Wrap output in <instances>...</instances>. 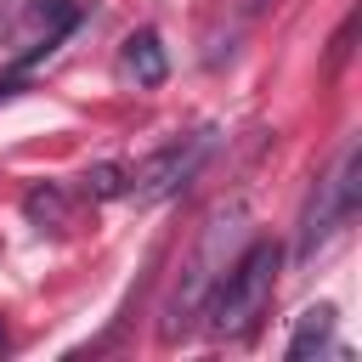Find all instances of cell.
Wrapping results in <instances>:
<instances>
[{
    "instance_id": "obj_1",
    "label": "cell",
    "mask_w": 362,
    "mask_h": 362,
    "mask_svg": "<svg viewBox=\"0 0 362 362\" xmlns=\"http://www.w3.org/2000/svg\"><path fill=\"white\" fill-rule=\"evenodd\" d=\"M277 272H283V249H277L272 238H249L243 255L209 283V294H204V305H198V311H204V328H209L215 339L249 334V328L260 322L266 300H272Z\"/></svg>"
},
{
    "instance_id": "obj_2",
    "label": "cell",
    "mask_w": 362,
    "mask_h": 362,
    "mask_svg": "<svg viewBox=\"0 0 362 362\" xmlns=\"http://www.w3.org/2000/svg\"><path fill=\"white\" fill-rule=\"evenodd\" d=\"M232 243H243V204H221V209L209 215V226H204L192 260L181 266V283H175V294H170V305H164V322H158V339H164V345H175V339L187 334V322L198 317L209 283L238 260Z\"/></svg>"
},
{
    "instance_id": "obj_3",
    "label": "cell",
    "mask_w": 362,
    "mask_h": 362,
    "mask_svg": "<svg viewBox=\"0 0 362 362\" xmlns=\"http://www.w3.org/2000/svg\"><path fill=\"white\" fill-rule=\"evenodd\" d=\"M209 147H215V136H209V130H198V136H181V141L158 147L153 158H141V164H136V175H124V192H136L141 204H153V198H164V192L187 187V181L198 175V164L209 158Z\"/></svg>"
},
{
    "instance_id": "obj_4",
    "label": "cell",
    "mask_w": 362,
    "mask_h": 362,
    "mask_svg": "<svg viewBox=\"0 0 362 362\" xmlns=\"http://www.w3.org/2000/svg\"><path fill=\"white\" fill-rule=\"evenodd\" d=\"M339 221H345V209H339V198H334V181L322 175V181H317V192L305 198V215H300V243H294V255H300V260H311V255L328 243V232H334Z\"/></svg>"
},
{
    "instance_id": "obj_5",
    "label": "cell",
    "mask_w": 362,
    "mask_h": 362,
    "mask_svg": "<svg viewBox=\"0 0 362 362\" xmlns=\"http://www.w3.org/2000/svg\"><path fill=\"white\" fill-rule=\"evenodd\" d=\"M119 62H124V74L136 79V85H164L170 79V57H164V40L153 34V28H136L130 40H124V51H119Z\"/></svg>"
},
{
    "instance_id": "obj_6",
    "label": "cell",
    "mask_w": 362,
    "mask_h": 362,
    "mask_svg": "<svg viewBox=\"0 0 362 362\" xmlns=\"http://www.w3.org/2000/svg\"><path fill=\"white\" fill-rule=\"evenodd\" d=\"M328 334H334V305H305V311H300V322H294V334H288V356L300 362V356L322 351V345H328Z\"/></svg>"
},
{
    "instance_id": "obj_7",
    "label": "cell",
    "mask_w": 362,
    "mask_h": 362,
    "mask_svg": "<svg viewBox=\"0 0 362 362\" xmlns=\"http://www.w3.org/2000/svg\"><path fill=\"white\" fill-rule=\"evenodd\" d=\"M23 215H28L34 226H62V221H68V198H62L51 181H40V187L23 192Z\"/></svg>"
},
{
    "instance_id": "obj_8",
    "label": "cell",
    "mask_w": 362,
    "mask_h": 362,
    "mask_svg": "<svg viewBox=\"0 0 362 362\" xmlns=\"http://www.w3.org/2000/svg\"><path fill=\"white\" fill-rule=\"evenodd\" d=\"M28 23H40L45 34H57V40H62V34L79 23V11H74L68 0H34V6H28Z\"/></svg>"
},
{
    "instance_id": "obj_9",
    "label": "cell",
    "mask_w": 362,
    "mask_h": 362,
    "mask_svg": "<svg viewBox=\"0 0 362 362\" xmlns=\"http://www.w3.org/2000/svg\"><path fill=\"white\" fill-rule=\"evenodd\" d=\"M79 181H85V192H90V198H119V192H124V164L102 158V164H90Z\"/></svg>"
},
{
    "instance_id": "obj_10",
    "label": "cell",
    "mask_w": 362,
    "mask_h": 362,
    "mask_svg": "<svg viewBox=\"0 0 362 362\" xmlns=\"http://www.w3.org/2000/svg\"><path fill=\"white\" fill-rule=\"evenodd\" d=\"M0 351H6V322H0Z\"/></svg>"
}]
</instances>
